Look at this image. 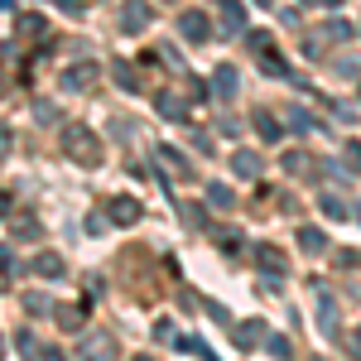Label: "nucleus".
<instances>
[{
	"mask_svg": "<svg viewBox=\"0 0 361 361\" xmlns=\"http://www.w3.org/2000/svg\"><path fill=\"white\" fill-rule=\"evenodd\" d=\"M106 217H111L116 226H135V222H140V202H135L130 193H116L111 207H106Z\"/></svg>",
	"mask_w": 361,
	"mask_h": 361,
	"instance_id": "6",
	"label": "nucleus"
},
{
	"mask_svg": "<svg viewBox=\"0 0 361 361\" xmlns=\"http://www.w3.org/2000/svg\"><path fill=\"white\" fill-rule=\"evenodd\" d=\"M154 337H159V342H178V333H173V323H169V318L154 323Z\"/></svg>",
	"mask_w": 361,
	"mask_h": 361,
	"instance_id": "32",
	"label": "nucleus"
},
{
	"mask_svg": "<svg viewBox=\"0 0 361 361\" xmlns=\"http://www.w3.org/2000/svg\"><path fill=\"white\" fill-rule=\"evenodd\" d=\"M255 130H260L265 140H279V135H284V126H279V121H275L270 111H260V116H255Z\"/></svg>",
	"mask_w": 361,
	"mask_h": 361,
	"instance_id": "21",
	"label": "nucleus"
},
{
	"mask_svg": "<svg viewBox=\"0 0 361 361\" xmlns=\"http://www.w3.org/2000/svg\"><path fill=\"white\" fill-rule=\"evenodd\" d=\"M25 308H29V313H49V308H54V304H49L44 294H25Z\"/></svg>",
	"mask_w": 361,
	"mask_h": 361,
	"instance_id": "30",
	"label": "nucleus"
},
{
	"mask_svg": "<svg viewBox=\"0 0 361 361\" xmlns=\"http://www.w3.org/2000/svg\"><path fill=\"white\" fill-rule=\"evenodd\" d=\"M154 159H159L169 173H178V178H188V173H193V164H188V159H183L173 145H159V149H154Z\"/></svg>",
	"mask_w": 361,
	"mask_h": 361,
	"instance_id": "13",
	"label": "nucleus"
},
{
	"mask_svg": "<svg viewBox=\"0 0 361 361\" xmlns=\"http://www.w3.org/2000/svg\"><path fill=\"white\" fill-rule=\"evenodd\" d=\"M217 15H222L226 34H241V29H246V5H241V0H222V5H217Z\"/></svg>",
	"mask_w": 361,
	"mask_h": 361,
	"instance_id": "10",
	"label": "nucleus"
},
{
	"mask_svg": "<svg viewBox=\"0 0 361 361\" xmlns=\"http://www.w3.org/2000/svg\"><path fill=\"white\" fill-rule=\"evenodd\" d=\"M34 361H68V357H63L58 347H44V352H39V357H34Z\"/></svg>",
	"mask_w": 361,
	"mask_h": 361,
	"instance_id": "39",
	"label": "nucleus"
},
{
	"mask_svg": "<svg viewBox=\"0 0 361 361\" xmlns=\"http://www.w3.org/2000/svg\"><path fill=\"white\" fill-rule=\"evenodd\" d=\"M289 130H299V135H304V130H313V116H308L304 106H294V111H289Z\"/></svg>",
	"mask_w": 361,
	"mask_h": 361,
	"instance_id": "26",
	"label": "nucleus"
},
{
	"mask_svg": "<svg viewBox=\"0 0 361 361\" xmlns=\"http://www.w3.org/2000/svg\"><path fill=\"white\" fill-rule=\"evenodd\" d=\"M357 217H361V207H357Z\"/></svg>",
	"mask_w": 361,
	"mask_h": 361,
	"instance_id": "50",
	"label": "nucleus"
},
{
	"mask_svg": "<svg viewBox=\"0 0 361 361\" xmlns=\"http://www.w3.org/2000/svg\"><path fill=\"white\" fill-rule=\"evenodd\" d=\"M154 111L164 116V121H193V106L178 92H154Z\"/></svg>",
	"mask_w": 361,
	"mask_h": 361,
	"instance_id": "4",
	"label": "nucleus"
},
{
	"mask_svg": "<svg viewBox=\"0 0 361 361\" xmlns=\"http://www.w3.org/2000/svg\"><path fill=\"white\" fill-rule=\"evenodd\" d=\"M10 207H15V202H10V193H5V188H0V217H5V212H10Z\"/></svg>",
	"mask_w": 361,
	"mask_h": 361,
	"instance_id": "42",
	"label": "nucleus"
},
{
	"mask_svg": "<svg viewBox=\"0 0 361 361\" xmlns=\"http://www.w3.org/2000/svg\"><path fill=\"white\" fill-rule=\"evenodd\" d=\"M15 29H20V39H44L49 34V20L44 15H15Z\"/></svg>",
	"mask_w": 361,
	"mask_h": 361,
	"instance_id": "16",
	"label": "nucleus"
},
{
	"mask_svg": "<svg viewBox=\"0 0 361 361\" xmlns=\"http://www.w3.org/2000/svg\"><path fill=\"white\" fill-rule=\"evenodd\" d=\"M255 260L265 265V275H275V279H284V270H289V260H284V250H279V246H260V250H255Z\"/></svg>",
	"mask_w": 361,
	"mask_h": 361,
	"instance_id": "15",
	"label": "nucleus"
},
{
	"mask_svg": "<svg viewBox=\"0 0 361 361\" xmlns=\"http://www.w3.org/2000/svg\"><path fill=\"white\" fill-rule=\"evenodd\" d=\"M217 130H222V135H241V121H236V116H222Z\"/></svg>",
	"mask_w": 361,
	"mask_h": 361,
	"instance_id": "36",
	"label": "nucleus"
},
{
	"mask_svg": "<svg viewBox=\"0 0 361 361\" xmlns=\"http://www.w3.org/2000/svg\"><path fill=\"white\" fill-rule=\"evenodd\" d=\"M92 82H97V63H73V68L63 73V87H68V92H87Z\"/></svg>",
	"mask_w": 361,
	"mask_h": 361,
	"instance_id": "8",
	"label": "nucleus"
},
{
	"mask_svg": "<svg viewBox=\"0 0 361 361\" xmlns=\"http://www.w3.org/2000/svg\"><path fill=\"white\" fill-rule=\"evenodd\" d=\"M318 328H323V333H337V313H333V304L318 308Z\"/></svg>",
	"mask_w": 361,
	"mask_h": 361,
	"instance_id": "28",
	"label": "nucleus"
},
{
	"mask_svg": "<svg viewBox=\"0 0 361 361\" xmlns=\"http://www.w3.org/2000/svg\"><path fill=\"white\" fill-rule=\"evenodd\" d=\"M188 145H193V149H202V154H212V135H207V130H193V135H188Z\"/></svg>",
	"mask_w": 361,
	"mask_h": 361,
	"instance_id": "29",
	"label": "nucleus"
},
{
	"mask_svg": "<svg viewBox=\"0 0 361 361\" xmlns=\"http://www.w3.org/2000/svg\"><path fill=\"white\" fill-rule=\"evenodd\" d=\"M357 29H352V20H328V25L318 29V39H333V44H342V39H352Z\"/></svg>",
	"mask_w": 361,
	"mask_h": 361,
	"instance_id": "18",
	"label": "nucleus"
},
{
	"mask_svg": "<svg viewBox=\"0 0 361 361\" xmlns=\"http://www.w3.org/2000/svg\"><path fill=\"white\" fill-rule=\"evenodd\" d=\"M183 217H188L193 226H202V222H207V207H197V202H188V207H183Z\"/></svg>",
	"mask_w": 361,
	"mask_h": 361,
	"instance_id": "34",
	"label": "nucleus"
},
{
	"mask_svg": "<svg viewBox=\"0 0 361 361\" xmlns=\"http://www.w3.org/2000/svg\"><path fill=\"white\" fill-rule=\"evenodd\" d=\"M255 5H265V10H270V5H275V0H255Z\"/></svg>",
	"mask_w": 361,
	"mask_h": 361,
	"instance_id": "45",
	"label": "nucleus"
},
{
	"mask_svg": "<svg viewBox=\"0 0 361 361\" xmlns=\"http://www.w3.org/2000/svg\"><path fill=\"white\" fill-rule=\"evenodd\" d=\"M236 202V193L226 188V183H207V207H217V212H226Z\"/></svg>",
	"mask_w": 361,
	"mask_h": 361,
	"instance_id": "19",
	"label": "nucleus"
},
{
	"mask_svg": "<svg viewBox=\"0 0 361 361\" xmlns=\"http://www.w3.org/2000/svg\"><path fill=\"white\" fill-rule=\"evenodd\" d=\"M231 173L236 178H260V154L255 149H236L231 154Z\"/></svg>",
	"mask_w": 361,
	"mask_h": 361,
	"instance_id": "14",
	"label": "nucleus"
},
{
	"mask_svg": "<svg viewBox=\"0 0 361 361\" xmlns=\"http://www.w3.org/2000/svg\"><path fill=\"white\" fill-rule=\"evenodd\" d=\"M318 5H328V10H337V5H342V0H318Z\"/></svg>",
	"mask_w": 361,
	"mask_h": 361,
	"instance_id": "44",
	"label": "nucleus"
},
{
	"mask_svg": "<svg viewBox=\"0 0 361 361\" xmlns=\"http://www.w3.org/2000/svg\"><path fill=\"white\" fill-rule=\"evenodd\" d=\"M29 270H34L39 279H63V275H68V265H63L58 250H39V255L29 260Z\"/></svg>",
	"mask_w": 361,
	"mask_h": 361,
	"instance_id": "7",
	"label": "nucleus"
},
{
	"mask_svg": "<svg viewBox=\"0 0 361 361\" xmlns=\"http://www.w3.org/2000/svg\"><path fill=\"white\" fill-rule=\"evenodd\" d=\"M178 34H183L188 44H207V39H212V20H207L202 10H183V15H178Z\"/></svg>",
	"mask_w": 361,
	"mask_h": 361,
	"instance_id": "3",
	"label": "nucleus"
},
{
	"mask_svg": "<svg viewBox=\"0 0 361 361\" xmlns=\"http://www.w3.org/2000/svg\"><path fill=\"white\" fill-rule=\"evenodd\" d=\"M116 82L126 87V92H140V78H135V68H130V63H116Z\"/></svg>",
	"mask_w": 361,
	"mask_h": 361,
	"instance_id": "24",
	"label": "nucleus"
},
{
	"mask_svg": "<svg viewBox=\"0 0 361 361\" xmlns=\"http://www.w3.org/2000/svg\"><path fill=\"white\" fill-rule=\"evenodd\" d=\"M58 10H68V15H78V10H82V0H54Z\"/></svg>",
	"mask_w": 361,
	"mask_h": 361,
	"instance_id": "40",
	"label": "nucleus"
},
{
	"mask_svg": "<svg viewBox=\"0 0 361 361\" xmlns=\"http://www.w3.org/2000/svg\"><path fill=\"white\" fill-rule=\"evenodd\" d=\"M0 92H5V73H0Z\"/></svg>",
	"mask_w": 361,
	"mask_h": 361,
	"instance_id": "47",
	"label": "nucleus"
},
{
	"mask_svg": "<svg viewBox=\"0 0 361 361\" xmlns=\"http://www.w3.org/2000/svg\"><path fill=\"white\" fill-rule=\"evenodd\" d=\"M149 20H154L149 0H121V10H116V29L121 34H140V29H149Z\"/></svg>",
	"mask_w": 361,
	"mask_h": 361,
	"instance_id": "2",
	"label": "nucleus"
},
{
	"mask_svg": "<svg viewBox=\"0 0 361 361\" xmlns=\"http://www.w3.org/2000/svg\"><path fill=\"white\" fill-rule=\"evenodd\" d=\"M231 337H236V347H241V352H250V347H260V342H265V323H260V318L236 323V328H231Z\"/></svg>",
	"mask_w": 361,
	"mask_h": 361,
	"instance_id": "9",
	"label": "nucleus"
},
{
	"mask_svg": "<svg viewBox=\"0 0 361 361\" xmlns=\"http://www.w3.org/2000/svg\"><path fill=\"white\" fill-rule=\"evenodd\" d=\"M207 92H212L207 82H188V97H193V102H207Z\"/></svg>",
	"mask_w": 361,
	"mask_h": 361,
	"instance_id": "37",
	"label": "nucleus"
},
{
	"mask_svg": "<svg viewBox=\"0 0 361 361\" xmlns=\"http://www.w3.org/2000/svg\"><path fill=\"white\" fill-rule=\"evenodd\" d=\"M15 342H20V352H25V357H39V347H34V333H29V328L15 337Z\"/></svg>",
	"mask_w": 361,
	"mask_h": 361,
	"instance_id": "35",
	"label": "nucleus"
},
{
	"mask_svg": "<svg viewBox=\"0 0 361 361\" xmlns=\"http://www.w3.org/2000/svg\"><path fill=\"white\" fill-rule=\"evenodd\" d=\"M260 347H265V352H270L275 361H289V337H279V333H265V342H260Z\"/></svg>",
	"mask_w": 361,
	"mask_h": 361,
	"instance_id": "20",
	"label": "nucleus"
},
{
	"mask_svg": "<svg viewBox=\"0 0 361 361\" xmlns=\"http://www.w3.org/2000/svg\"><path fill=\"white\" fill-rule=\"evenodd\" d=\"M236 87H241V78H236V68H231V63H222V68L212 73V92H217L222 102H231V97H236Z\"/></svg>",
	"mask_w": 361,
	"mask_h": 361,
	"instance_id": "12",
	"label": "nucleus"
},
{
	"mask_svg": "<svg viewBox=\"0 0 361 361\" xmlns=\"http://www.w3.org/2000/svg\"><path fill=\"white\" fill-rule=\"evenodd\" d=\"M135 361H149V357H135Z\"/></svg>",
	"mask_w": 361,
	"mask_h": 361,
	"instance_id": "49",
	"label": "nucleus"
},
{
	"mask_svg": "<svg viewBox=\"0 0 361 361\" xmlns=\"http://www.w3.org/2000/svg\"><path fill=\"white\" fill-rule=\"evenodd\" d=\"M15 236H20V241H34V236H39V222H34L29 212H20V217H15Z\"/></svg>",
	"mask_w": 361,
	"mask_h": 361,
	"instance_id": "23",
	"label": "nucleus"
},
{
	"mask_svg": "<svg viewBox=\"0 0 361 361\" xmlns=\"http://www.w3.org/2000/svg\"><path fill=\"white\" fill-rule=\"evenodd\" d=\"M10 145H15V135H10V130L0 126V154H10Z\"/></svg>",
	"mask_w": 361,
	"mask_h": 361,
	"instance_id": "41",
	"label": "nucleus"
},
{
	"mask_svg": "<svg viewBox=\"0 0 361 361\" xmlns=\"http://www.w3.org/2000/svg\"><path fill=\"white\" fill-rule=\"evenodd\" d=\"M34 121H39V126H54V121H58V106H54V102H39V106H34Z\"/></svg>",
	"mask_w": 361,
	"mask_h": 361,
	"instance_id": "27",
	"label": "nucleus"
},
{
	"mask_svg": "<svg viewBox=\"0 0 361 361\" xmlns=\"http://www.w3.org/2000/svg\"><path fill=\"white\" fill-rule=\"evenodd\" d=\"M352 357L361 361V328H357V333H352Z\"/></svg>",
	"mask_w": 361,
	"mask_h": 361,
	"instance_id": "43",
	"label": "nucleus"
},
{
	"mask_svg": "<svg viewBox=\"0 0 361 361\" xmlns=\"http://www.w3.org/2000/svg\"><path fill=\"white\" fill-rule=\"evenodd\" d=\"M63 149H68L73 164H82V169L102 164V140L92 135L87 126H63Z\"/></svg>",
	"mask_w": 361,
	"mask_h": 361,
	"instance_id": "1",
	"label": "nucleus"
},
{
	"mask_svg": "<svg viewBox=\"0 0 361 361\" xmlns=\"http://www.w3.org/2000/svg\"><path fill=\"white\" fill-rule=\"evenodd\" d=\"M0 10H10V0H0Z\"/></svg>",
	"mask_w": 361,
	"mask_h": 361,
	"instance_id": "46",
	"label": "nucleus"
},
{
	"mask_svg": "<svg viewBox=\"0 0 361 361\" xmlns=\"http://www.w3.org/2000/svg\"><path fill=\"white\" fill-rule=\"evenodd\" d=\"M178 352H193V357H202V361H217L212 352H207V342H202V337H178Z\"/></svg>",
	"mask_w": 361,
	"mask_h": 361,
	"instance_id": "22",
	"label": "nucleus"
},
{
	"mask_svg": "<svg viewBox=\"0 0 361 361\" xmlns=\"http://www.w3.org/2000/svg\"><path fill=\"white\" fill-rule=\"evenodd\" d=\"M0 270H15V250L10 246H0Z\"/></svg>",
	"mask_w": 361,
	"mask_h": 361,
	"instance_id": "38",
	"label": "nucleus"
},
{
	"mask_svg": "<svg viewBox=\"0 0 361 361\" xmlns=\"http://www.w3.org/2000/svg\"><path fill=\"white\" fill-rule=\"evenodd\" d=\"M82 361H116V337L111 333H87Z\"/></svg>",
	"mask_w": 361,
	"mask_h": 361,
	"instance_id": "5",
	"label": "nucleus"
},
{
	"mask_svg": "<svg viewBox=\"0 0 361 361\" xmlns=\"http://www.w3.org/2000/svg\"><path fill=\"white\" fill-rule=\"evenodd\" d=\"M304 5H318V0H304Z\"/></svg>",
	"mask_w": 361,
	"mask_h": 361,
	"instance_id": "48",
	"label": "nucleus"
},
{
	"mask_svg": "<svg viewBox=\"0 0 361 361\" xmlns=\"http://www.w3.org/2000/svg\"><path fill=\"white\" fill-rule=\"evenodd\" d=\"M337 265H342V270H357V265H361V250H337Z\"/></svg>",
	"mask_w": 361,
	"mask_h": 361,
	"instance_id": "33",
	"label": "nucleus"
},
{
	"mask_svg": "<svg viewBox=\"0 0 361 361\" xmlns=\"http://www.w3.org/2000/svg\"><path fill=\"white\" fill-rule=\"evenodd\" d=\"M318 202H323V212H328V217H347V212H352V207H347V202H342L337 193H323Z\"/></svg>",
	"mask_w": 361,
	"mask_h": 361,
	"instance_id": "25",
	"label": "nucleus"
},
{
	"mask_svg": "<svg viewBox=\"0 0 361 361\" xmlns=\"http://www.w3.org/2000/svg\"><path fill=\"white\" fill-rule=\"evenodd\" d=\"M299 250H304V255H323V250H328V236H323L318 226H299Z\"/></svg>",
	"mask_w": 361,
	"mask_h": 361,
	"instance_id": "17",
	"label": "nucleus"
},
{
	"mask_svg": "<svg viewBox=\"0 0 361 361\" xmlns=\"http://www.w3.org/2000/svg\"><path fill=\"white\" fill-rule=\"evenodd\" d=\"M54 308H58L54 318H58V328H63V333H78V328L87 323V304H54Z\"/></svg>",
	"mask_w": 361,
	"mask_h": 361,
	"instance_id": "11",
	"label": "nucleus"
},
{
	"mask_svg": "<svg viewBox=\"0 0 361 361\" xmlns=\"http://www.w3.org/2000/svg\"><path fill=\"white\" fill-rule=\"evenodd\" d=\"M347 173H361V145L357 140L347 145Z\"/></svg>",
	"mask_w": 361,
	"mask_h": 361,
	"instance_id": "31",
	"label": "nucleus"
}]
</instances>
